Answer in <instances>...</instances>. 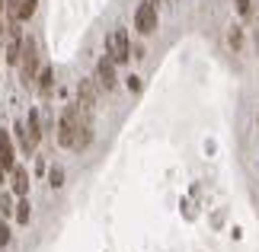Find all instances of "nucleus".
<instances>
[{"label": "nucleus", "instance_id": "nucleus-1", "mask_svg": "<svg viewBox=\"0 0 259 252\" xmlns=\"http://www.w3.org/2000/svg\"><path fill=\"white\" fill-rule=\"evenodd\" d=\"M93 140V112H87L80 106H67L58 122V144L67 150H87Z\"/></svg>", "mask_w": 259, "mask_h": 252}, {"label": "nucleus", "instance_id": "nucleus-2", "mask_svg": "<svg viewBox=\"0 0 259 252\" xmlns=\"http://www.w3.org/2000/svg\"><path fill=\"white\" fill-rule=\"evenodd\" d=\"M19 74H23V86H32L38 80V45L32 38L23 42V61H19Z\"/></svg>", "mask_w": 259, "mask_h": 252}, {"label": "nucleus", "instance_id": "nucleus-3", "mask_svg": "<svg viewBox=\"0 0 259 252\" xmlns=\"http://www.w3.org/2000/svg\"><path fill=\"white\" fill-rule=\"evenodd\" d=\"M106 55L112 58L115 64H128V58H132V42H128L125 29H115V32L106 38Z\"/></svg>", "mask_w": 259, "mask_h": 252}, {"label": "nucleus", "instance_id": "nucleus-4", "mask_svg": "<svg viewBox=\"0 0 259 252\" xmlns=\"http://www.w3.org/2000/svg\"><path fill=\"white\" fill-rule=\"evenodd\" d=\"M135 29L141 35H154L157 32V4L147 0V4H141L135 10Z\"/></svg>", "mask_w": 259, "mask_h": 252}, {"label": "nucleus", "instance_id": "nucleus-5", "mask_svg": "<svg viewBox=\"0 0 259 252\" xmlns=\"http://www.w3.org/2000/svg\"><path fill=\"white\" fill-rule=\"evenodd\" d=\"M96 80H99V86H103V89H115L118 74H115V61H112L109 55L99 58V64H96Z\"/></svg>", "mask_w": 259, "mask_h": 252}, {"label": "nucleus", "instance_id": "nucleus-6", "mask_svg": "<svg viewBox=\"0 0 259 252\" xmlns=\"http://www.w3.org/2000/svg\"><path fill=\"white\" fill-rule=\"evenodd\" d=\"M0 163H4L7 173H13V169L19 166L16 163V147H13V137H10V131L0 128Z\"/></svg>", "mask_w": 259, "mask_h": 252}, {"label": "nucleus", "instance_id": "nucleus-7", "mask_svg": "<svg viewBox=\"0 0 259 252\" xmlns=\"http://www.w3.org/2000/svg\"><path fill=\"white\" fill-rule=\"evenodd\" d=\"M77 106L87 109V112H93V106H96V86H93V80H80V86H77Z\"/></svg>", "mask_w": 259, "mask_h": 252}, {"label": "nucleus", "instance_id": "nucleus-8", "mask_svg": "<svg viewBox=\"0 0 259 252\" xmlns=\"http://www.w3.org/2000/svg\"><path fill=\"white\" fill-rule=\"evenodd\" d=\"M10 176H13V182H10V185H13V195L26 198V191H29V173H26L23 166H16V169H13Z\"/></svg>", "mask_w": 259, "mask_h": 252}, {"label": "nucleus", "instance_id": "nucleus-9", "mask_svg": "<svg viewBox=\"0 0 259 252\" xmlns=\"http://www.w3.org/2000/svg\"><path fill=\"white\" fill-rule=\"evenodd\" d=\"M52 86H55V70L52 67H42L38 70V93H52Z\"/></svg>", "mask_w": 259, "mask_h": 252}, {"label": "nucleus", "instance_id": "nucleus-10", "mask_svg": "<svg viewBox=\"0 0 259 252\" xmlns=\"http://www.w3.org/2000/svg\"><path fill=\"white\" fill-rule=\"evenodd\" d=\"M26 128H29V137L35 140H42V118H38V112H29V122H26Z\"/></svg>", "mask_w": 259, "mask_h": 252}, {"label": "nucleus", "instance_id": "nucleus-11", "mask_svg": "<svg viewBox=\"0 0 259 252\" xmlns=\"http://www.w3.org/2000/svg\"><path fill=\"white\" fill-rule=\"evenodd\" d=\"M13 214H16V224H29V201L26 198L16 201V211H13Z\"/></svg>", "mask_w": 259, "mask_h": 252}, {"label": "nucleus", "instance_id": "nucleus-12", "mask_svg": "<svg viewBox=\"0 0 259 252\" xmlns=\"http://www.w3.org/2000/svg\"><path fill=\"white\" fill-rule=\"evenodd\" d=\"M35 4H38V0H19V23H23V19H29V16H32L35 13Z\"/></svg>", "mask_w": 259, "mask_h": 252}, {"label": "nucleus", "instance_id": "nucleus-13", "mask_svg": "<svg viewBox=\"0 0 259 252\" xmlns=\"http://www.w3.org/2000/svg\"><path fill=\"white\" fill-rule=\"evenodd\" d=\"M48 182H52V188H61V185H64V169H61V166H52Z\"/></svg>", "mask_w": 259, "mask_h": 252}, {"label": "nucleus", "instance_id": "nucleus-14", "mask_svg": "<svg viewBox=\"0 0 259 252\" xmlns=\"http://www.w3.org/2000/svg\"><path fill=\"white\" fill-rule=\"evenodd\" d=\"M234 7H237V13H240L243 19L253 13V0H234Z\"/></svg>", "mask_w": 259, "mask_h": 252}, {"label": "nucleus", "instance_id": "nucleus-15", "mask_svg": "<svg viewBox=\"0 0 259 252\" xmlns=\"http://www.w3.org/2000/svg\"><path fill=\"white\" fill-rule=\"evenodd\" d=\"M13 198H10V195H4V198H0V214H4V217H10V214H13Z\"/></svg>", "mask_w": 259, "mask_h": 252}, {"label": "nucleus", "instance_id": "nucleus-16", "mask_svg": "<svg viewBox=\"0 0 259 252\" xmlns=\"http://www.w3.org/2000/svg\"><path fill=\"white\" fill-rule=\"evenodd\" d=\"M4 10H7V16H10V19H16V16H19V0H7ZM16 23H19V19H16Z\"/></svg>", "mask_w": 259, "mask_h": 252}, {"label": "nucleus", "instance_id": "nucleus-17", "mask_svg": "<svg viewBox=\"0 0 259 252\" xmlns=\"http://www.w3.org/2000/svg\"><path fill=\"white\" fill-rule=\"evenodd\" d=\"M231 45H234V48H240V45H243V32H240V26H234V29H231Z\"/></svg>", "mask_w": 259, "mask_h": 252}, {"label": "nucleus", "instance_id": "nucleus-18", "mask_svg": "<svg viewBox=\"0 0 259 252\" xmlns=\"http://www.w3.org/2000/svg\"><path fill=\"white\" fill-rule=\"evenodd\" d=\"M10 236H13V233H10V227H7V224H0V246H7V243H10Z\"/></svg>", "mask_w": 259, "mask_h": 252}, {"label": "nucleus", "instance_id": "nucleus-19", "mask_svg": "<svg viewBox=\"0 0 259 252\" xmlns=\"http://www.w3.org/2000/svg\"><path fill=\"white\" fill-rule=\"evenodd\" d=\"M128 89H135V93H138V89H141V80H138V77H128Z\"/></svg>", "mask_w": 259, "mask_h": 252}, {"label": "nucleus", "instance_id": "nucleus-20", "mask_svg": "<svg viewBox=\"0 0 259 252\" xmlns=\"http://www.w3.org/2000/svg\"><path fill=\"white\" fill-rule=\"evenodd\" d=\"M4 176H7V169H4V163H0V182H4Z\"/></svg>", "mask_w": 259, "mask_h": 252}, {"label": "nucleus", "instance_id": "nucleus-21", "mask_svg": "<svg viewBox=\"0 0 259 252\" xmlns=\"http://www.w3.org/2000/svg\"><path fill=\"white\" fill-rule=\"evenodd\" d=\"M4 29H7V26H4V23H0V42H4Z\"/></svg>", "mask_w": 259, "mask_h": 252}, {"label": "nucleus", "instance_id": "nucleus-22", "mask_svg": "<svg viewBox=\"0 0 259 252\" xmlns=\"http://www.w3.org/2000/svg\"><path fill=\"white\" fill-rule=\"evenodd\" d=\"M4 4H7V0H0V13H4Z\"/></svg>", "mask_w": 259, "mask_h": 252}, {"label": "nucleus", "instance_id": "nucleus-23", "mask_svg": "<svg viewBox=\"0 0 259 252\" xmlns=\"http://www.w3.org/2000/svg\"><path fill=\"white\" fill-rule=\"evenodd\" d=\"M151 4H163V0H151Z\"/></svg>", "mask_w": 259, "mask_h": 252}]
</instances>
